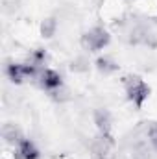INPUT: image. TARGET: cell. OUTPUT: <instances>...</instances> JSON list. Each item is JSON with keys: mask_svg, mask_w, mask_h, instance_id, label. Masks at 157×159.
<instances>
[{"mask_svg": "<svg viewBox=\"0 0 157 159\" xmlns=\"http://www.w3.org/2000/svg\"><path fill=\"white\" fill-rule=\"evenodd\" d=\"M124 83V89H126V94H128V100L133 102V106L137 109L142 107V104L146 102V98L150 96V87L148 83L139 76H126L122 78Z\"/></svg>", "mask_w": 157, "mask_h": 159, "instance_id": "6da1fadb", "label": "cell"}, {"mask_svg": "<svg viewBox=\"0 0 157 159\" xmlns=\"http://www.w3.org/2000/svg\"><path fill=\"white\" fill-rule=\"evenodd\" d=\"M109 41H111V35H109L107 30H104L102 26H94V28H91L89 32H85L81 35L79 43H81L83 50H87V52H98V50L105 48L109 44Z\"/></svg>", "mask_w": 157, "mask_h": 159, "instance_id": "7a4b0ae2", "label": "cell"}, {"mask_svg": "<svg viewBox=\"0 0 157 159\" xmlns=\"http://www.w3.org/2000/svg\"><path fill=\"white\" fill-rule=\"evenodd\" d=\"M13 157L15 159H39V150L35 148V144H34L32 141L22 139V141L17 144Z\"/></svg>", "mask_w": 157, "mask_h": 159, "instance_id": "5b68a950", "label": "cell"}, {"mask_svg": "<svg viewBox=\"0 0 157 159\" xmlns=\"http://www.w3.org/2000/svg\"><path fill=\"white\" fill-rule=\"evenodd\" d=\"M94 124L100 131V135H111V115L107 109H96L94 111Z\"/></svg>", "mask_w": 157, "mask_h": 159, "instance_id": "52a82bcc", "label": "cell"}, {"mask_svg": "<svg viewBox=\"0 0 157 159\" xmlns=\"http://www.w3.org/2000/svg\"><path fill=\"white\" fill-rule=\"evenodd\" d=\"M96 69L100 72H104V74H111V72H115L118 69V65L109 57H98L96 59Z\"/></svg>", "mask_w": 157, "mask_h": 159, "instance_id": "9c48e42d", "label": "cell"}, {"mask_svg": "<svg viewBox=\"0 0 157 159\" xmlns=\"http://www.w3.org/2000/svg\"><path fill=\"white\" fill-rule=\"evenodd\" d=\"M7 78L13 83H22L26 78L37 76V65L34 63H11L7 65Z\"/></svg>", "mask_w": 157, "mask_h": 159, "instance_id": "3957f363", "label": "cell"}, {"mask_svg": "<svg viewBox=\"0 0 157 159\" xmlns=\"http://www.w3.org/2000/svg\"><path fill=\"white\" fill-rule=\"evenodd\" d=\"M63 80H61V74L57 70H52V69H44L41 72V85L43 89L46 91H56L57 87H61Z\"/></svg>", "mask_w": 157, "mask_h": 159, "instance_id": "8992f818", "label": "cell"}, {"mask_svg": "<svg viewBox=\"0 0 157 159\" xmlns=\"http://www.w3.org/2000/svg\"><path fill=\"white\" fill-rule=\"evenodd\" d=\"M148 139H150L152 148L157 152V122H152L150 124V128H148Z\"/></svg>", "mask_w": 157, "mask_h": 159, "instance_id": "8fae6325", "label": "cell"}, {"mask_svg": "<svg viewBox=\"0 0 157 159\" xmlns=\"http://www.w3.org/2000/svg\"><path fill=\"white\" fill-rule=\"evenodd\" d=\"M56 20L54 19H46L43 24H41V32H43V35L44 37H52L54 34H56Z\"/></svg>", "mask_w": 157, "mask_h": 159, "instance_id": "30bf717a", "label": "cell"}, {"mask_svg": "<svg viewBox=\"0 0 157 159\" xmlns=\"http://www.w3.org/2000/svg\"><path fill=\"white\" fill-rule=\"evenodd\" d=\"M92 150L98 159H115V143H113L111 135H100L94 141Z\"/></svg>", "mask_w": 157, "mask_h": 159, "instance_id": "277c9868", "label": "cell"}, {"mask_svg": "<svg viewBox=\"0 0 157 159\" xmlns=\"http://www.w3.org/2000/svg\"><path fill=\"white\" fill-rule=\"evenodd\" d=\"M44 59H46V52H44V50H35V52H34V54H32V63H34V65H37V67H39V65H43V61H44Z\"/></svg>", "mask_w": 157, "mask_h": 159, "instance_id": "7c38bea8", "label": "cell"}, {"mask_svg": "<svg viewBox=\"0 0 157 159\" xmlns=\"http://www.w3.org/2000/svg\"><path fill=\"white\" fill-rule=\"evenodd\" d=\"M2 133H4V139H6L9 144H19V143L22 141L20 131H19L13 124H6V126H4V129H2Z\"/></svg>", "mask_w": 157, "mask_h": 159, "instance_id": "ba28073f", "label": "cell"}]
</instances>
